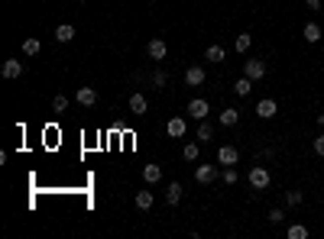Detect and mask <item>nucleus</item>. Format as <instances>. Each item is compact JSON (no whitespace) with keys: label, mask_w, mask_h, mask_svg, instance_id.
Wrapping results in <instances>:
<instances>
[{"label":"nucleus","mask_w":324,"mask_h":239,"mask_svg":"<svg viewBox=\"0 0 324 239\" xmlns=\"http://www.w3.org/2000/svg\"><path fill=\"white\" fill-rule=\"evenodd\" d=\"M250 184H253L256 191H266L269 184H273V175H269V168L253 165V168H250Z\"/></svg>","instance_id":"1"},{"label":"nucleus","mask_w":324,"mask_h":239,"mask_svg":"<svg viewBox=\"0 0 324 239\" xmlns=\"http://www.w3.org/2000/svg\"><path fill=\"white\" fill-rule=\"evenodd\" d=\"M243 75H247L250 81H262V78H266V61H259V58L243 61Z\"/></svg>","instance_id":"2"},{"label":"nucleus","mask_w":324,"mask_h":239,"mask_svg":"<svg viewBox=\"0 0 324 239\" xmlns=\"http://www.w3.org/2000/svg\"><path fill=\"white\" fill-rule=\"evenodd\" d=\"M188 113L195 120H208V113H211V104L204 100V97H195V100H188Z\"/></svg>","instance_id":"3"},{"label":"nucleus","mask_w":324,"mask_h":239,"mask_svg":"<svg viewBox=\"0 0 324 239\" xmlns=\"http://www.w3.org/2000/svg\"><path fill=\"white\" fill-rule=\"evenodd\" d=\"M276 113H279V104L273 100V97H262V100L256 104V117L259 120H273Z\"/></svg>","instance_id":"4"},{"label":"nucleus","mask_w":324,"mask_h":239,"mask_svg":"<svg viewBox=\"0 0 324 239\" xmlns=\"http://www.w3.org/2000/svg\"><path fill=\"white\" fill-rule=\"evenodd\" d=\"M217 175H221V172H217L214 165H198V168H195V181H198V184H214Z\"/></svg>","instance_id":"5"},{"label":"nucleus","mask_w":324,"mask_h":239,"mask_svg":"<svg viewBox=\"0 0 324 239\" xmlns=\"http://www.w3.org/2000/svg\"><path fill=\"white\" fill-rule=\"evenodd\" d=\"M217 162L221 165H237L240 162V149L237 146H221L217 149Z\"/></svg>","instance_id":"6"},{"label":"nucleus","mask_w":324,"mask_h":239,"mask_svg":"<svg viewBox=\"0 0 324 239\" xmlns=\"http://www.w3.org/2000/svg\"><path fill=\"white\" fill-rule=\"evenodd\" d=\"M20 75H23V61L20 58H7L4 61V78H7V81H16Z\"/></svg>","instance_id":"7"},{"label":"nucleus","mask_w":324,"mask_h":239,"mask_svg":"<svg viewBox=\"0 0 324 239\" xmlns=\"http://www.w3.org/2000/svg\"><path fill=\"white\" fill-rule=\"evenodd\" d=\"M165 52H169L165 49V39H150V46H146V55H150L153 61H162Z\"/></svg>","instance_id":"8"},{"label":"nucleus","mask_w":324,"mask_h":239,"mask_svg":"<svg viewBox=\"0 0 324 239\" xmlns=\"http://www.w3.org/2000/svg\"><path fill=\"white\" fill-rule=\"evenodd\" d=\"M165 132H169L172 139H182L188 132V126H185V120H182V117H172L169 123H165Z\"/></svg>","instance_id":"9"},{"label":"nucleus","mask_w":324,"mask_h":239,"mask_svg":"<svg viewBox=\"0 0 324 239\" xmlns=\"http://www.w3.org/2000/svg\"><path fill=\"white\" fill-rule=\"evenodd\" d=\"M75 100L81 104V107H91V104H98V91H94V87H78Z\"/></svg>","instance_id":"10"},{"label":"nucleus","mask_w":324,"mask_h":239,"mask_svg":"<svg viewBox=\"0 0 324 239\" xmlns=\"http://www.w3.org/2000/svg\"><path fill=\"white\" fill-rule=\"evenodd\" d=\"M217 120H221V126H224V129H227V126H237V123H240V110H237V107H224Z\"/></svg>","instance_id":"11"},{"label":"nucleus","mask_w":324,"mask_h":239,"mask_svg":"<svg viewBox=\"0 0 324 239\" xmlns=\"http://www.w3.org/2000/svg\"><path fill=\"white\" fill-rule=\"evenodd\" d=\"M185 84H188V87L204 84V68H201V65H191L188 72H185Z\"/></svg>","instance_id":"12"},{"label":"nucleus","mask_w":324,"mask_h":239,"mask_svg":"<svg viewBox=\"0 0 324 239\" xmlns=\"http://www.w3.org/2000/svg\"><path fill=\"white\" fill-rule=\"evenodd\" d=\"M146 110H150V104H146L143 94H133V97H130V113H133V117H143Z\"/></svg>","instance_id":"13"},{"label":"nucleus","mask_w":324,"mask_h":239,"mask_svg":"<svg viewBox=\"0 0 324 239\" xmlns=\"http://www.w3.org/2000/svg\"><path fill=\"white\" fill-rule=\"evenodd\" d=\"M143 181H146V184H159V181H162V168H159V165H146V168H143Z\"/></svg>","instance_id":"14"},{"label":"nucleus","mask_w":324,"mask_h":239,"mask_svg":"<svg viewBox=\"0 0 324 239\" xmlns=\"http://www.w3.org/2000/svg\"><path fill=\"white\" fill-rule=\"evenodd\" d=\"M250 91H253V81H250L247 75L233 81V94H237V97H250Z\"/></svg>","instance_id":"15"},{"label":"nucleus","mask_w":324,"mask_h":239,"mask_svg":"<svg viewBox=\"0 0 324 239\" xmlns=\"http://www.w3.org/2000/svg\"><path fill=\"white\" fill-rule=\"evenodd\" d=\"M305 42H308V46L321 42V26L318 23H305Z\"/></svg>","instance_id":"16"},{"label":"nucleus","mask_w":324,"mask_h":239,"mask_svg":"<svg viewBox=\"0 0 324 239\" xmlns=\"http://www.w3.org/2000/svg\"><path fill=\"white\" fill-rule=\"evenodd\" d=\"M153 203H156L153 191H136V207H139V210H150Z\"/></svg>","instance_id":"17"},{"label":"nucleus","mask_w":324,"mask_h":239,"mask_svg":"<svg viewBox=\"0 0 324 239\" xmlns=\"http://www.w3.org/2000/svg\"><path fill=\"white\" fill-rule=\"evenodd\" d=\"M179 200H182V184H169V188H165V203L175 207Z\"/></svg>","instance_id":"18"},{"label":"nucleus","mask_w":324,"mask_h":239,"mask_svg":"<svg viewBox=\"0 0 324 239\" xmlns=\"http://www.w3.org/2000/svg\"><path fill=\"white\" fill-rule=\"evenodd\" d=\"M285 236L288 239H308V226H305V223H292L285 229Z\"/></svg>","instance_id":"19"},{"label":"nucleus","mask_w":324,"mask_h":239,"mask_svg":"<svg viewBox=\"0 0 324 239\" xmlns=\"http://www.w3.org/2000/svg\"><path fill=\"white\" fill-rule=\"evenodd\" d=\"M224 58H227V52H224L221 46H211V49L204 52V61H214V65H221Z\"/></svg>","instance_id":"20"},{"label":"nucleus","mask_w":324,"mask_h":239,"mask_svg":"<svg viewBox=\"0 0 324 239\" xmlns=\"http://www.w3.org/2000/svg\"><path fill=\"white\" fill-rule=\"evenodd\" d=\"M198 139L201 143H208V139H214V126L208 120H198Z\"/></svg>","instance_id":"21"},{"label":"nucleus","mask_w":324,"mask_h":239,"mask_svg":"<svg viewBox=\"0 0 324 239\" xmlns=\"http://www.w3.org/2000/svg\"><path fill=\"white\" fill-rule=\"evenodd\" d=\"M55 39H58V42H72V39H75V26L62 23V26L55 29Z\"/></svg>","instance_id":"22"},{"label":"nucleus","mask_w":324,"mask_h":239,"mask_svg":"<svg viewBox=\"0 0 324 239\" xmlns=\"http://www.w3.org/2000/svg\"><path fill=\"white\" fill-rule=\"evenodd\" d=\"M250 46H253V36H250V32H240L237 42H233V49H237V52H250Z\"/></svg>","instance_id":"23"},{"label":"nucleus","mask_w":324,"mask_h":239,"mask_svg":"<svg viewBox=\"0 0 324 239\" xmlns=\"http://www.w3.org/2000/svg\"><path fill=\"white\" fill-rule=\"evenodd\" d=\"M237 178H240V175H237V168H233V165H224L221 181H224V184H237Z\"/></svg>","instance_id":"24"},{"label":"nucleus","mask_w":324,"mask_h":239,"mask_svg":"<svg viewBox=\"0 0 324 239\" xmlns=\"http://www.w3.org/2000/svg\"><path fill=\"white\" fill-rule=\"evenodd\" d=\"M302 200H305V194H302V191H285V203H288V207H299Z\"/></svg>","instance_id":"25"},{"label":"nucleus","mask_w":324,"mask_h":239,"mask_svg":"<svg viewBox=\"0 0 324 239\" xmlns=\"http://www.w3.org/2000/svg\"><path fill=\"white\" fill-rule=\"evenodd\" d=\"M39 52V39H26L23 42V55H36Z\"/></svg>","instance_id":"26"},{"label":"nucleus","mask_w":324,"mask_h":239,"mask_svg":"<svg viewBox=\"0 0 324 239\" xmlns=\"http://www.w3.org/2000/svg\"><path fill=\"white\" fill-rule=\"evenodd\" d=\"M182 155H185L188 162H195V158H198V143H188L185 149H182Z\"/></svg>","instance_id":"27"},{"label":"nucleus","mask_w":324,"mask_h":239,"mask_svg":"<svg viewBox=\"0 0 324 239\" xmlns=\"http://www.w3.org/2000/svg\"><path fill=\"white\" fill-rule=\"evenodd\" d=\"M165 84H169V75H165V72H156V75H153V87H165Z\"/></svg>","instance_id":"28"},{"label":"nucleus","mask_w":324,"mask_h":239,"mask_svg":"<svg viewBox=\"0 0 324 239\" xmlns=\"http://www.w3.org/2000/svg\"><path fill=\"white\" fill-rule=\"evenodd\" d=\"M65 107H68V97H62V94H58L55 100H52V110H55V113H62Z\"/></svg>","instance_id":"29"},{"label":"nucleus","mask_w":324,"mask_h":239,"mask_svg":"<svg viewBox=\"0 0 324 239\" xmlns=\"http://www.w3.org/2000/svg\"><path fill=\"white\" fill-rule=\"evenodd\" d=\"M311 149H314V155H321V158H324V132H321V136L311 143Z\"/></svg>","instance_id":"30"},{"label":"nucleus","mask_w":324,"mask_h":239,"mask_svg":"<svg viewBox=\"0 0 324 239\" xmlns=\"http://www.w3.org/2000/svg\"><path fill=\"white\" fill-rule=\"evenodd\" d=\"M266 220H269V223H282V220H285V214L276 207V210H269V217H266Z\"/></svg>","instance_id":"31"},{"label":"nucleus","mask_w":324,"mask_h":239,"mask_svg":"<svg viewBox=\"0 0 324 239\" xmlns=\"http://www.w3.org/2000/svg\"><path fill=\"white\" fill-rule=\"evenodd\" d=\"M308 4V10H321V0H305Z\"/></svg>","instance_id":"32"},{"label":"nucleus","mask_w":324,"mask_h":239,"mask_svg":"<svg viewBox=\"0 0 324 239\" xmlns=\"http://www.w3.org/2000/svg\"><path fill=\"white\" fill-rule=\"evenodd\" d=\"M318 123H321V126H324V113H318Z\"/></svg>","instance_id":"33"}]
</instances>
